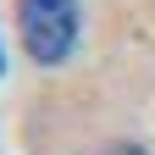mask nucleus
Wrapping results in <instances>:
<instances>
[{"label": "nucleus", "mask_w": 155, "mask_h": 155, "mask_svg": "<svg viewBox=\"0 0 155 155\" xmlns=\"http://www.w3.org/2000/svg\"><path fill=\"white\" fill-rule=\"evenodd\" d=\"M17 33H22V50L39 67H61L78 45V0H22Z\"/></svg>", "instance_id": "obj_1"}]
</instances>
